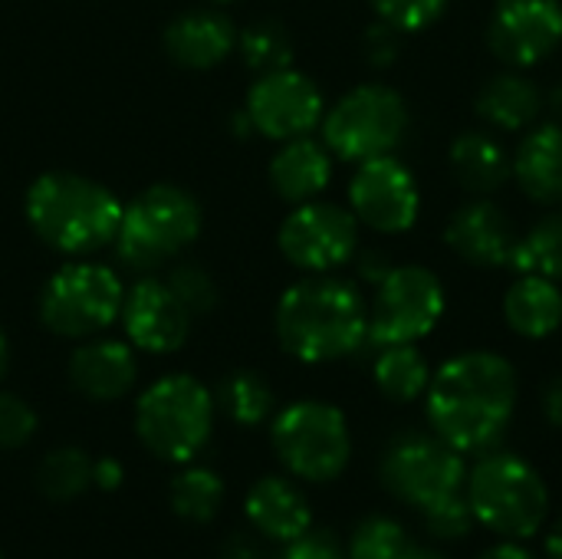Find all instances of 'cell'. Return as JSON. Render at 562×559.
I'll return each mask as SVG.
<instances>
[{
    "instance_id": "obj_1",
    "label": "cell",
    "mask_w": 562,
    "mask_h": 559,
    "mask_svg": "<svg viewBox=\"0 0 562 559\" xmlns=\"http://www.w3.org/2000/svg\"><path fill=\"white\" fill-rule=\"evenodd\" d=\"M428 422L454 451L497 445L517 409V372L497 353H461L448 359L425 392Z\"/></svg>"
},
{
    "instance_id": "obj_2",
    "label": "cell",
    "mask_w": 562,
    "mask_h": 559,
    "mask_svg": "<svg viewBox=\"0 0 562 559\" xmlns=\"http://www.w3.org/2000/svg\"><path fill=\"white\" fill-rule=\"evenodd\" d=\"M277 336L300 362H333L366 343L369 306L356 283L333 273H310L280 297Z\"/></svg>"
},
{
    "instance_id": "obj_3",
    "label": "cell",
    "mask_w": 562,
    "mask_h": 559,
    "mask_svg": "<svg viewBox=\"0 0 562 559\" xmlns=\"http://www.w3.org/2000/svg\"><path fill=\"white\" fill-rule=\"evenodd\" d=\"M33 234L59 254H92L115 241L122 201L99 181L72 171H46L26 191Z\"/></svg>"
},
{
    "instance_id": "obj_4",
    "label": "cell",
    "mask_w": 562,
    "mask_h": 559,
    "mask_svg": "<svg viewBox=\"0 0 562 559\" xmlns=\"http://www.w3.org/2000/svg\"><path fill=\"white\" fill-rule=\"evenodd\" d=\"M468 504L477 524L504 540H530L550 517V491L540 471L517 455H487L468 478Z\"/></svg>"
},
{
    "instance_id": "obj_5",
    "label": "cell",
    "mask_w": 562,
    "mask_h": 559,
    "mask_svg": "<svg viewBox=\"0 0 562 559\" xmlns=\"http://www.w3.org/2000/svg\"><path fill=\"white\" fill-rule=\"evenodd\" d=\"M201 234V204L175 185H151L132 204L122 208L115 250L119 260L135 273L178 257Z\"/></svg>"
},
{
    "instance_id": "obj_6",
    "label": "cell",
    "mask_w": 562,
    "mask_h": 559,
    "mask_svg": "<svg viewBox=\"0 0 562 559\" xmlns=\"http://www.w3.org/2000/svg\"><path fill=\"white\" fill-rule=\"evenodd\" d=\"M214 402L191 376H165L148 385L135 405V432L142 445L171 465H188L211 438Z\"/></svg>"
},
{
    "instance_id": "obj_7",
    "label": "cell",
    "mask_w": 562,
    "mask_h": 559,
    "mask_svg": "<svg viewBox=\"0 0 562 559\" xmlns=\"http://www.w3.org/2000/svg\"><path fill=\"white\" fill-rule=\"evenodd\" d=\"M408 132L405 99L382 82L356 86L323 119L326 148L342 161H369L392 155Z\"/></svg>"
},
{
    "instance_id": "obj_8",
    "label": "cell",
    "mask_w": 562,
    "mask_h": 559,
    "mask_svg": "<svg viewBox=\"0 0 562 559\" xmlns=\"http://www.w3.org/2000/svg\"><path fill=\"white\" fill-rule=\"evenodd\" d=\"M270 438L286 471L313 484L339 478L352 455L346 415L326 402H296L283 409Z\"/></svg>"
},
{
    "instance_id": "obj_9",
    "label": "cell",
    "mask_w": 562,
    "mask_h": 559,
    "mask_svg": "<svg viewBox=\"0 0 562 559\" xmlns=\"http://www.w3.org/2000/svg\"><path fill=\"white\" fill-rule=\"evenodd\" d=\"M125 287L102 264H66L40 293V320L66 339H86L112 326L122 313Z\"/></svg>"
},
{
    "instance_id": "obj_10",
    "label": "cell",
    "mask_w": 562,
    "mask_h": 559,
    "mask_svg": "<svg viewBox=\"0 0 562 559\" xmlns=\"http://www.w3.org/2000/svg\"><path fill=\"white\" fill-rule=\"evenodd\" d=\"M445 316L441 280L418 264L392 267L382 283H375V300L369 306V336L375 349L425 339Z\"/></svg>"
},
{
    "instance_id": "obj_11",
    "label": "cell",
    "mask_w": 562,
    "mask_h": 559,
    "mask_svg": "<svg viewBox=\"0 0 562 559\" xmlns=\"http://www.w3.org/2000/svg\"><path fill=\"white\" fill-rule=\"evenodd\" d=\"M379 478L395 501L428 511L461 494L468 471L461 451L438 435H402L385 448Z\"/></svg>"
},
{
    "instance_id": "obj_12",
    "label": "cell",
    "mask_w": 562,
    "mask_h": 559,
    "mask_svg": "<svg viewBox=\"0 0 562 559\" xmlns=\"http://www.w3.org/2000/svg\"><path fill=\"white\" fill-rule=\"evenodd\" d=\"M283 257L303 273H333L349 264L359 247V221L329 201H303L280 227Z\"/></svg>"
},
{
    "instance_id": "obj_13",
    "label": "cell",
    "mask_w": 562,
    "mask_h": 559,
    "mask_svg": "<svg viewBox=\"0 0 562 559\" xmlns=\"http://www.w3.org/2000/svg\"><path fill=\"white\" fill-rule=\"evenodd\" d=\"M349 204L356 221L369 224L372 231L402 234L415 227L422 214V191L415 175L395 155H379L359 161L349 181Z\"/></svg>"
},
{
    "instance_id": "obj_14",
    "label": "cell",
    "mask_w": 562,
    "mask_h": 559,
    "mask_svg": "<svg viewBox=\"0 0 562 559\" xmlns=\"http://www.w3.org/2000/svg\"><path fill=\"white\" fill-rule=\"evenodd\" d=\"M323 92L306 72H296L293 66L263 72L250 92H247V119L254 132L273 138V142H290L300 135H310L323 122Z\"/></svg>"
},
{
    "instance_id": "obj_15",
    "label": "cell",
    "mask_w": 562,
    "mask_h": 559,
    "mask_svg": "<svg viewBox=\"0 0 562 559\" xmlns=\"http://www.w3.org/2000/svg\"><path fill=\"white\" fill-rule=\"evenodd\" d=\"M562 43L560 0H501L487 20V46L510 69H530Z\"/></svg>"
},
{
    "instance_id": "obj_16",
    "label": "cell",
    "mask_w": 562,
    "mask_h": 559,
    "mask_svg": "<svg viewBox=\"0 0 562 559\" xmlns=\"http://www.w3.org/2000/svg\"><path fill=\"white\" fill-rule=\"evenodd\" d=\"M122 326L142 353L168 356L184 346L191 333V313L158 277H142L122 300Z\"/></svg>"
},
{
    "instance_id": "obj_17",
    "label": "cell",
    "mask_w": 562,
    "mask_h": 559,
    "mask_svg": "<svg viewBox=\"0 0 562 559\" xmlns=\"http://www.w3.org/2000/svg\"><path fill=\"white\" fill-rule=\"evenodd\" d=\"M445 241L471 267L494 270V267H510L520 234L501 204H494L491 198H474L471 204L458 208L448 217Z\"/></svg>"
},
{
    "instance_id": "obj_18",
    "label": "cell",
    "mask_w": 562,
    "mask_h": 559,
    "mask_svg": "<svg viewBox=\"0 0 562 559\" xmlns=\"http://www.w3.org/2000/svg\"><path fill=\"white\" fill-rule=\"evenodd\" d=\"M234 46H237V30L217 10H188L175 16L165 30V49L184 69L221 66L234 53Z\"/></svg>"
},
{
    "instance_id": "obj_19",
    "label": "cell",
    "mask_w": 562,
    "mask_h": 559,
    "mask_svg": "<svg viewBox=\"0 0 562 559\" xmlns=\"http://www.w3.org/2000/svg\"><path fill=\"white\" fill-rule=\"evenodd\" d=\"M138 376L135 353L119 339H89L69 359V382L92 402L122 399Z\"/></svg>"
},
{
    "instance_id": "obj_20",
    "label": "cell",
    "mask_w": 562,
    "mask_h": 559,
    "mask_svg": "<svg viewBox=\"0 0 562 559\" xmlns=\"http://www.w3.org/2000/svg\"><path fill=\"white\" fill-rule=\"evenodd\" d=\"M333 181V152L310 135L283 142L270 161V185L283 201H316Z\"/></svg>"
},
{
    "instance_id": "obj_21",
    "label": "cell",
    "mask_w": 562,
    "mask_h": 559,
    "mask_svg": "<svg viewBox=\"0 0 562 559\" xmlns=\"http://www.w3.org/2000/svg\"><path fill=\"white\" fill-rule=\"evenodd\" d=\"M247 517L273 544H293L313 524L310 501L303 497V491L296 484H290L283 478H263L250 488Z\"/></svg>"
},
{
    "instance_id": "obj_22",
    "label": "cell",
    "mask_w": 562,
    "mask_h": 559,
    "mask_svg": "<svg viewBox=\"0 0 562 559\" xmlns=\"http://www.w3.org/2000/svg\"><path fill=\"white\" fill-rule=\"evenodd\" d=\"M514 175L527 198L540 204H562V125L547 122L524 135L514 155Z\"/></svg>"
},
{
    "instance_id": "obj_23",
    "label": "cell",
    "mask_w": 562,
    "mask_h": 559,
    "mask_svg": "<svg viewBox=\"0 0 562 559\" xmlns=\"http://www.w3.org/2000/svg\"><path fill=\"white\" fill-rule=\"evenodd\" d=\"M448 161H451L454 181L468 194H474V198H491L514 175V158L487 132H464V135H458L451 142Z\"/></svg>"
},
{
    "instance_id": "obj_24",
    "label": "cell",
    "mask_w": 562,
    "mask_h": 559,
    "mask_svg": "<svg viewBox=\"0 0 562 559\" xmlns=\"http://www.w3.org/2000/svg\"><path fill=\"white\" fill-rule=\"evenodd\" d=\"M543 92L537 82L517 69H507L484 82L477 92V115L501 132H524L540 119Z\"/></svg>"
},
{
    "instance_id": "obj_25",
    "label": "cell",
    "mask_w": 562,
    "mask_h": 559,
    "mask_svg": "<svg viewBox=\"0 0 562 559\" xmlns=\"http://www.w3.org/2000/svg\"><path fill=\"white\" fill-rule=\"evenodd\" d=\"M504 320L524 339H547L562 326V290L557 280L520 273L504 297Z\"/></svg>"
},
{
    "instance_id": "obj_26",
    "label": "cell",
    "mask_w": 562,
    "mask_h": 559,
    "mask_svg": "<svg viewBox=\"0 0 562 559\" xmlns=\"http://www.w3.org/2000/svg\"><path fill=\"white\" fill-rule=\"evenodd\" d=\"M372 376H375L379 392L385 399H392V402H415L431 385V366L415 349V343L382 346L379 349V359L372 366Z\"/></svg>"
},
{
    "instance_id": "obj_27",
    "label": "cell",
    "mask_w": 562,
    "mask_h": 559,
    "mask_svg": "<svg viewBox=\"0 0 562 559\" xmlns=\"http://www.w3.org/2000/svg\"><path fill=\"white\" fill-rule=\"evenodd\" d=\"M510 267L517 273H537L547 280H562V211L547 214L543 221H537L514 250Z\"/></svg>"
},
{
    "instance_id": "obj_28",
    "label": "cell",
    "mask_w": 562,
    "mask_h": 559,
    "mask_svg": "<svg viewBox=\"0 0 562 559\" xmlns=\"http://www.w3.org/2000/svg\"><path fill=\"white\" fill-rule=\"evenodd\" d=\"M224 504V481L207 468H184L171 481V507L191 524H207Z\"/></svg>"
},
{
    "instance_id": "obj_29",
    "label": "cell",
    "mask_w": 562,
    "mask_h": 559,
    "mask_svg": "<svg viewBox=\"0 0 562 559\" xmlns=\"http://www.w3.org/2000/svg\"><path fill=\"white\" fill-rule=\"evenodd\" d=\"M217 402H221V409L227 412L231 422L247 425V428L260 425L273 412V392H270V385L257 372H250V369L231 372L221 382V389H217Z\"/></svg>"
},
{
    "instance_id": "obj_30",
    "label": "cell",
    "mask_w": 562,
    "mask_h": 559,
    "mask_svg": "<svg viewBox=\"0 0 562 559\" xmlns=\"http://www.w3.org/2000/svg\"><path fill=\"white\" fill-rule=\"evenodd\" d=\"M92 484V461L79 448H56L36 471V488L49 501H72Z\"/></svg>"
},
{
    "instance_id": "obj_31",
    "label": "cell",
    "mask_w": 562,
    "mask_h": 559,
    "mask_svg": "<svg viewBox=\"0 0 562 559\" xmlns=\"http://www.w3.org/2000/svg\"><path fill=\"white\" fill-rule=\"evenodd\" d=\"M237 46L244 63L260 76L293 66V40L280 20H257L240 33Z\"/></svg>"
},
{
    "instance_id": "obj_32",
    "label": "cell",
    "mask_w": 562,
    "mask_h": 559,
    "mask_svg": "<svg viewBox=\"0 0 562 559\" xmlns=\"http://www.w3.org/2000/svg\"><path fill=\"white\" fill-rule=\"evenodd\" d=\"M412 540L402 524L389 517H369L356 527L349 540V559H405Z\"/></svg>"
},
{
    "instance_id": "obj_33",
    "label": "cell",
    "mask_w": 562,
    "mask_h": 559,
    "mask_svg": "<svg viewBox=\"0 0 562 559\" xmlns=\"http://www.w3.org/2000/svg\"><path fill=\"white\" fill-rule=\"evenodd\" d=\"M448 3L451 0H372V10L398 33H422L435 20H441Z\"/></svg>"
},
{
    "instance_id": "obj_34",
    "label": "cell",
    "mask_w": 562,
    "mask_h": 559,
    "mask_svg": "<svg viewBox=\"0 0 562 559\" xmlns=\"http://www.w3.org/2000/svg\"><path fill=\"white\" fill-rule=\"evenodd\" d=\"M165 283L171 287V293L184 303V310H188L191 316H201V313H207V310L217 306V287H214L211 273L201 270L198 264H181V267H175L171 277H168Z\"/></svg>"
},
{
    "instance_id": "obj_35",
    "label": "cell",
    "mask_w": 562,
    "mask_h": 559,
    "mask_svg": "<svg viewBox=\"0 0 562 559\" xmlns=\"http://www.w3.org/2000/svg\"><path fill=\"white\" fill-rule=\"evenodd\" d=\"M422 514H425L428 534L435 540H441V544H451V540L468 537L474 530V524H477L474 514H471L468 497H461V494H454V497H448V501H441V504H435V507H428Z\"/></svg>"
},
{
    "instance_id": "obj_36",
    "label": "cell",
    "mask_w": 562,
    "mask_h": 559,
    "mask_svg": "<svg viewBox=\"0 0 562 559\" xmlns=\"http://www.w3.org/2000/svg\"><path fill=\"white\" fill-rule=\"evenodd\" d=\"M36 435V412L10 395V392H0V448H23L30 438Z\"/></svg>"
},
{
    "instance_id": "obj_37",
    "label": "cell",
    "mask_w": 562,
    "mask_h": 559,
    "mask_svg": "<svg viewBox=\"0 0 562 559\" xmlns=\"http://www.w3.org/2000/svg\"><path fill=\"white\" fill-rule=\"evenodd\" d=\"M362 49H366V59H369L372 66L385 69V66H392V63L398 59V53H402V33H398L395 26H389V23L379 20V23H372V26L366 30Z\"/></svg>"
},
{
    "instance_id": "obj_38",
    "label": "cell",
    "mask_w": 562,
    "mask_h": 559,
    "mask_svg": "<svg viewBox=\"0 0 562 559\" xmlns=\"http://www.w3.org/2000/svg\"><path fill=\"white\" fill-rule=\"evenodd\" d=\"M277 559H346L342 557V550L336 547V540L329 537V534H313V530H306L300 540H293V544H286V550L280 554Z\"/></svg>"
},
{
    "instance_id": "obj_39",
    "label": "cell",
    "mask_w": 562,
    "mask_h": 559,
    "mask_svg": "<svg viewBox=\"0 0 562 559\" xmlns=\"http://www.w3.org/2000/svg\"><path fill=\"white\" fill-rule=\"evenodd\" d=\"M92 484H99L102 491H115L122 484V465L115 458L92 461Z\"/></svg>"
},
{
    "instance_id": "obj_40",
    "label": "cell",
    "mask_w": 562,
    "mask_h": 559,
    "mask_svg": "<svg viewBox=\"0 0 562 559\" xmlns=\"http://www.w3.org/2000/svg\"><path fill=\"white\" fill-rule=\"evenodd\" d=\"M389 270H392V267H389L385 254H379V250L362 254V260H359V273H362L369 283H382V277H385Z\"/></svg>"
},
{
    "instance_id": "obj_41",
    "label": "cell",
    "mask_w": 562,
    "mask_h": 559,
    "mask_svg": "<svg viewBox=\"0 0 562 559\" xmlns=\"http://www.w3.org/2000/svg\"><path fill=\"white\" fill-rule=\"evenodd\" d=\"M477 559H537L530 550H524L517 540H507V544H497V547H491L487 554H481Z\"/></svg>"
},
{
    "instance_id": "obj_42",
    "label": "cell",
    "mask_w": 562,
    "mask_h": 559,
    "mask_svg": "<svg viewBox=\"0 0 562 559\" xmlns=\"http://www.w3.org/2000/svg\"><path fill=\"white\" fill-rule=\"evenodd\" d=\"M547 418L557 425V428H562V379H557L550 389H547Z\"/></svg>"
},
{
    "instance_id": "obj_43",
    "label": "cell",
    "mask_w": 562,
    "mask_h": 559,
    "mask_svg": "<svg viewBox=\"0 0 562 559\" xmlns=\"http://www.w3.org/2000/svg\"><path fill=\"white\" fill-rule=\"evenodd\" d=\"M224 559H263V554L257 550V544H254V540L237 537V540H231V547H227Z\"/></svg>"
},
{
    "instance_id": "obj_44",
    "label": "cell",
    "mask_w": 562,
    "mask_h": 559,
    "mask_svg": "<svg viewBox=\"0 0 562 559\" xmlns=\"http://www.w3.org/2000/svg\"><path fill=\"white\" fill-rule=\"evenodd\" d=\"M547 559H562V517L547 534Z\"/></svg>"
},
{
    "instance_id": "obj_45",
    "label": "cell",
    "mask_w": 562,
    "mask_h": 559,
    "mask_svg": "<svg viewBox=\"0 0 562 559\" xmlns=\"http://www.w3.org/2000/svg\"><path fill=\"white\" fill-rule=\"evenodd\" d=\"M547 105H550V115H553V122H560L562 125V82L550 92V99H547Z\"/></svg>"
},
{
    "instance_id": "obj_46",
    "label": "cell",
    "mask_w": 562,
    "mask_h": 559,
    "mask_svg": "<svg viewBox=\"0 0 562 559\" xmlns=\"http://www.w3.org/2000/svg\"><path fill=\"white\" fill-rule=\"evenodd\" d=\"M405 559H448V557H445V554H438V550H428V547H412Z\"/></svg>"
},
{
    "instance_id": "obj_47",
    "label": "cell",
    "mask_w": 562,
    "mask_h": 559,
    "mask_svg": "<svg viewBox=\"0 0 562 559\" xmlns=\"http://www.w3.org/2000/svg\"><path fill=\"white\" fill-rule=\"evenodd\" d=\"M7 366H10V346H7V336L0 329V379L7 376Z\"/></svg>"
},
{
    "instance_id": "obj_48",
    "label": "cell",
    "mask_w": 562,
    "mask_h": 559,
    "mask_svg": "<svg viewBox=\"0 0 562 559\" xmlns=\"http://www.w3.org/2000/svg\"><path fill=\"white\" fill-rule=\"evenodd\" d=\"M214 3H231V0H214Z\"/></svg>"
},
{
    "instance_id": "obj_49",
    "label": "cell",
    "mask_w": 562,
    "mask_h": 559,
    "mask_svg": "<svg viewBox=\"0 0 562 559\" xmlns=\"http://www.w3.org/2000/svg\"><path fill=\"white\" fill-rule=\"evenodd\" d=\"M0 559H3V557H0Z\"/></svg>"
}]
</instances>
